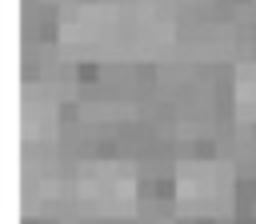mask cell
Wrapping results in <instances>:
<instances>
[{
    "label": "cell",
    "instance_id": "cell-6",
    "mask_svg": "<svg viewBox=\"0 0 256 224\" xmlns=\"http://www.w3.org/2000/svg\"><path fill=\"white\" fill-rule=\"evenodd\" d=\"M232 112L240 124H256V60L232 68Z\"/></svg>",
    "mask_w": 256,
    "mask_h": 224
},
{
    "label": "cell",
    "instance_id": "cell-4",
    "mask_svg": "<svg viewBox=\"0 0 256 224\" xmlns=\"http://www.w3.org/2000/svg\"><path fill=\"white\" fill-rule=\"evenodd\" d=\"M60 132V104L48 88H24V100H20V136L28 148H44L52 144Z\"/></svg>",
    "mask_w": 256,
    "mask_h": 224
},
{
    "label": "cell",
    "instance_id": "cell-2",
    "mask_svg": "<svg viewBox=\"0 0 256 224\" xmlns=\"http://www.w3.org/2000/svg\"><path fill=\"white\" fill-rule=\"evenodd\" d=\"M172 200H176V212L192 220L228 216L236 204V168L212 156L180 160L172 172Z\"/></svg>",
    "mask_w": 256,
    "mask_h": 224
},
{
    "label": "cell",
    "instance_id": "cell-3",
    "mask_svg": "<svg viewBox=\"0 0 256 224\" xmlns=\"http://www.w3.org/2000/svg\"><path fill=\"white\" fill-rule=\"evenodd\" d=\"M120 40H128V8L120 4L88 0V4H72L60 16V52L72 60L104 56Z\"/></svg>",
    "mask_w": 256,
    "mask_h": 224
},
{
    "label": "cell",
    "instance_id": "cell-1",
    "mask_svg": "<svg viewBox=\"0 0 256 224\" xmlns=\"http://www.w3.org/2000/svg\"><path fill=\"white\" fill-rule=\"evenodd\" d=\"M72 204L96 220H128L140 204L136 168L128 160H84L72 172Z\"/></svg>",
    "mask_w": 256,
    "mask_h": 224
},
{
    "label": "cell",
    "instance_id": "cell-5",
    "mask_svg": "<svg viewBox=\"0 0 256 224\" xmlns=\"http://www.w3.org/2000/svg\"><path fill=\"white\" fill-rule=\"evenodd\" d=\"M176 36V24L164 8H128V44L136 52H164Z\"/></svg>",
    "mask_w": 256,
    "mask_h": 224
}]
</instances>
